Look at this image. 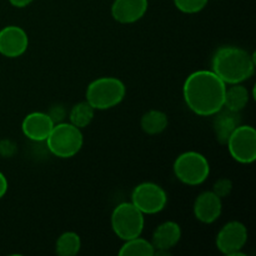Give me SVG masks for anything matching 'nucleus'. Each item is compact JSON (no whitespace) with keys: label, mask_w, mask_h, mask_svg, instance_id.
<instances>
[{"label":"nucleus","mask_w":256,"mask_h":256,"mask_svg":"<svg viewBox=\"0 0 256 256\" xmlns=\"http://www.w3.org/2000/svg\"><path fill=\"white\" fill-rule=\"evenodd\" d=\"M54 125L48 112H32L22 119V132L32 142H42L46 140Z\"/></svg>","instance_id":"13"},{"label":"nucleus","mask_w":256,"mask_h":256,"mask_svg":"<svg viewBox=\"0 0 256 256\" xmlns=\"http://www.w3.org/2000/svg\"><path fill=\"white\" fill-rule=\"evenodd\" d=\"M118 254L120 256H154L155 249L152 242L144 238L136 236L125 240Z\"/></svg>","instance_id":"18"},{"label":"nucleus","mask_w":256,"mask_h":256,"mask_svg":"<svg viewBox=\"0 0 256 256\" xmlns=\"http://www.w3.org/2000/svg\"><path fill=\"white\" fill-rule=\"evenodd\" d=\"M229 154L240 164H252L256 160V130L252 125L240 124L232 132L226 144Z\"/></svg>","instance_id":"8"},{"label":"nucleus","mask_w":256,"mask_h":256,"mask_svg":"<svg viewBox=\"0 0 256 256\" xmlns=\"http://www.w3.org/2000/svg\"><path fill=\"white\" fill-rule=\"evenodd\" d=\"M95 116V109L85 100L75 104L69 112V122L79 129L89 126Z\"/></svg>","instance_id":"20"},{"label":"nucleus","mask_w":256,"mask_h":256,"mask_svg":"<svg viewBox=\"0 0 256 256\" xmlns=\"http://www.w3.org/2000/svg\"><path fill=\"white\" fill-rule=\"evenodd\" d=\"M32 2H34V0H9V2L12 6L20 8V9H22V8L29 6Z\"/></svg>","instance_id":"26"},{"label":"nucleus","mask_w":256,"mask_h":256,"mask_svg":"<svg viewBox=\"0 0 256 256\" xmlns=\"http://www.w3.org/2000/svg\"><path fill=\"white\" fill-rule=\"evenodd\" d=\"M182 228L178 222L168 220L158 225L156 229L152 232V244L155 249V255L169 254L172 249H174L179 244L182 239Z\"/></svg>","instance_id":"12"},{"label":"nucleus","mask_w":256,"mask_h":256,"mask_svg":"<svg viewBox=\"0 0 256 256\" xmlns=\"http://www.w3.org/2000/svg\"><path fill=\"white\" fill-rule=\"evenodd\" d=\"M175 8L184 14H196L208 5L209 0H172Z\"/></svg>","instance_id":"21"},{"label":"nucleus","mask_w":256,"mask_h":256,"mask_svg":"<svg viewBox=\"0 0 256 256\" xmlns=\"http://www.w3.org/2000/svg\"><path fill=\"white\" fill-rule=\"evenodd\" d=\"M226 84L212 70H196L185 79L182 96L186 106L199 116H214L224 108Z\"/></svg>","instance_id":"1"},{"label":"nucleus","mask_w":256,"mask_h":256,"mask_svg":"<svg viewBox=\"0 0 256 256\" xmlns=\"http://www.w3.org/2000/svg\"><path fill=\"white\" fill-rule=\"evenodd\" d=\"M212 70L226 85L242 84L254 75L255 56L242 48L224 45L212 55Z\"/></svg>","instance_id":"2"},{"label":"nucleus","mask_w":256,"mask_h":256,"mask_svg":"<svg viewBox=\"0 0 256 256\" xmlns=\"http://www.w3.org/2000/svg\"><path fill=\"white\" fill-rule=\"evenodd\" d=\"M249 232L242 222L232 220L226 222L216 234L215 244L222 254L228 256L244 255L242 252L248 242Z\"/></svg>","instance_id":"9"},{"label":"nucleus","mask_w":256,"mask_h":256,"mask_svg":"<svg viewBox=\"0 0 256 256\" xmlns=\"http://www.w3.org/2000/svg\"><path fill=\"white\" fill-rule=\"evenodd\" d=\"M125 95L126 86L122 80L115 76H102L88 85L85 100L95 110H109L118 106Z\"/></svg>","instance_id":"3"},{"label":"nucleus","mask_w":256,"mask_h":256,"mask_svg":"<svg viewBox=\"0 0 256 256\" xmlns=\"http://www.w3.org/2000/svg\"><path fill=\"white\" fill-rule=\"evenodd\" d=\"M130 202L144 215H155L166 208L168 194L160 185L145 182L132 189Z\"/></svg>","instance_id":"7"},{"label":"nucleus","mask_w":256,"mask_h":256,"mask_svg":"<svg viewBox=\"0 0 256 256\" xmlns=\"http://www.w3.org/2000/svg\"><path fill=\"white\" fill-rule=\"evenodd\" d=\"M48 114L50 115V118L52 119V122L56 124V122H62V118H64L65 112H64V110H62V106H55L54 109H52V112H48Z\"/></svg>","instance_id":"24"},{"label":"nucleus","mask_w":256,"mask_h":256,"mask_svg":"<svg viewBox=\"0 0 256 256\" xmlns=\"http://www.w3.org/2000/svg\"><path fill=\"white\" fill-rule=\"evenodd\" d=\"M110 225L114 234L125 242L142 236L145 226V215L132 202H120L112 210Z\"/></svg>","instance_id":"5"},{"label":"nucleus","mask_w":256,"mask_h":256,"mask_svg":"<svg viewBox=\"0 0 256 256\" xmlns=\"http://www.w3.org/2000/svg\"><path fill=\"white\" fill-rule=\"evenodd\" d=\"M214 116L215 118L214 122H212V126H214L215 136H216L218 142L220 144L225 145L230 135L232 134V132L242 124L240 115L239 112H230V110L222 108Z\"/></svg>","instance_id":"15"},{"label":"nucleus","mask_w":256,"mask_h":256,"mask_svg":"<svg viewBox=\"0 0 256 256\" xmlns=\"http://www.w3.org/2000/svg\"><path fill=\"white\" fill-rule=\"evenodd\" d=\"M250 99V92L246 86L242 84H232L225 90L224 108L230 112H240L248 105Z\"/></svg>","instance_id":"16"},{"label":"nucleus","mask_w":256,"mask_h":256,"mask_svg":"<svg viewBox=\"0 0 256 256\" xmlns=\"http://www.w3.org/2000/svg\"><path fill=\"white\" fill-rule=\"evenodd\" d=\"M169 124L168 115L162 110H149L145 112L140 120V126L142 130L148 135H158L162 134Z\"/></svg>","instance_id":"17"},{"label":"nucleus","mask_w":256,"mask_h":256,"mask_svg":"<svg viewBox=\"0 0 256 256\" xmlns=\"http://www.w3.org/2000/svg\"><path fill=\"white\" fill-rule=\"evenodd\" d=\"M148 0H114L112 4V16L120 24H134L146 14Z\"/></svg>","instance_id":"14"},{"label":"nucleus","mask_w":256,"mask_h":256,"mask_svg":"<svg viewBox=\"0 0 256 256\" xmlns=\"http://www.w3.org/2000/svg\"><path fill=\"white\" fill-rule=\"evenodd\" d=\"M232 182L228 178H222V179L216 180L212 186V192L220 198V199H225L232 194Z\"/></svg>","instance_id":"22"},{"label":"nucleus","mask_w":256,"mask_h":256,"mask_svg":"<svg viewBox=\"0 0 256 256\" xmlns=\"http://www.w3.org/2000/svg\"><path fill=\"white\" fill-rule=\"evenodd\" d=\"M29 46V36L22 28L8 25L0 30V54L15 59L24 54Z\"/></svg>","instance_id":"10"},{"label":"nucleus","mask_w":256,"mask_h":256,"mask_svg":"<svg viewBox=\"0 0 256 256\" xmlns=\"http://www.w3.org/2000/svg\"><path fill=\"white\" fill-rule=\"evenodd\" d=\"M192 212L196 220L202 224H212L222 212V199H220L212 190L200 192L192 205Z\"/></svg>","instance_id":"11"},{"label":"nucleus","mask_w":256,"mask_h":256,"mask_svg":"<svg viewBox=\"0 0 256 256\" xmlns=\"http://www.w3.org/2000/svg\"><path fill=\"white\" fill-rule=\"evenodd\" d=\"M175 178L189 186H198L206 182L210 175L209 160L198 152H182L172 165Z\"/></svg>","instance_id":"6"},{"label":"nucleus","mask_w":256,"mask_h":256,"mask_svg":"<svg viewBox=\"0 0 256 256\" xmlns=\"http://www.w3.org/2000/svg\"><path fill=\"white\" fill-rule=\"evenodd\" d=\"M8 189H9V182H8L6 176L0 172V199H2L6 195Z\"/></svg>","instance_id":"25"},{"label":"nucleus","mask_w":256,"mask_h":256,"mask_svg":"<svg viewBox=\"0 0 256 256\" xmlns=\"http://www.w3.org/2000/svg\"><path fill=\"white\" fill-rule=\"evenodd\" d=\"M16 144L12 140H0V155L2 158H12L16 152Z\"/></svg>","instance_id":"23"},{"label":"nucleus","mask_w":256,"mask_h":256,"mask_svg":"<svg viewBox=\"0 0 256 256\" xmlns=\"http://www.w3.org/2000/svg\"><path fill=\"white\" fill-rule=\"evenodd\" d=\"M46 148L54 156L70 159L82 150L84 144L82 129L72 122H60L54 125L49 136L45 140Z\"/></svg>","instance_id":"4"},{"label":"nucleus","mask_w":256,"mask_h":256,"mask_svg":"<svg viewBox=\"0 0 256 256\" xmlns=\"http://www.w3.org/2000/svg\"><path fill=\"white\" fill-rule=\"evenodd\" d=\"M82 249V239L75 232H65L55 242V252L59 256H75Z\"/></svg>","instance_id":"19"}]
</instances>
